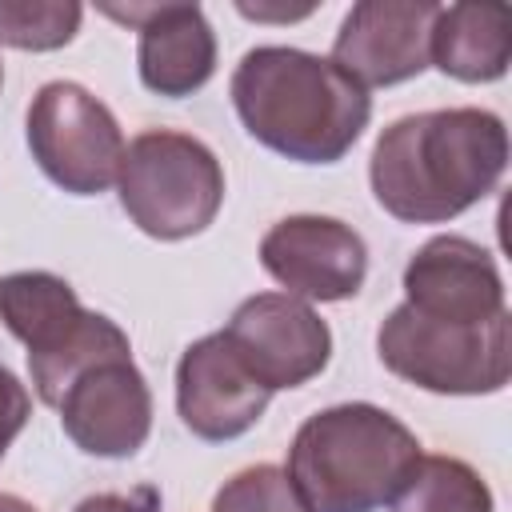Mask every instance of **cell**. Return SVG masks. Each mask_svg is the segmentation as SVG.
Instances as JSON below:
<instances>
[{"mask_svg": "<svg viewBox=\"0 0 512 512\" xmlns=\"http://www.w3.org/2000/svg\"><path fill=\"white\" fill-rule=\"evenodd\" d=\"M72 512H160V492H156V488H136V492H96V496H84Z\"/></svg>", "mask_w": 512, "mask_h": 512, "instance_id": "obj_20", "label": "cell"}, {"mask_svg": "<svg viewBox=\"0 0 512 512\" xmlns=\"http://www.w3.org/2000/svg\"><path fill=\"white\" fill-rule=\"evenodd\" d=\"M84 8L72 0H0V44L20 52L64 48L80 28Z\"/></svg>", "mask_w": 512, "mask_h": 512, "instance_id": "obj_17", "label": "cell"}, {"mask_svg": "<svg viewBox=\"0 0 512 512\" xmlns=\"http://www.w3.org/2000/svg\"><path fill=\"white\" fill-rule=\"evenodd\" d=\"M240 124L296 164H336L372 120V96L328 56L260 44L232 72Z\"/></svg>", "mask_w": 512, "mask_h": 512, "instance_id": "obj_2", "label": "cell"}, {"mask_svg": "<svg viewBox=\"0 0 512 512\" xmlns=\"http://www.w3.org/2000/svg\"><path fill=\"white\" fill-rule=\"evenodd\" d=\"M32 416V396L28 388L20 384V376L12 368L0 364V460L8 452V444L20 436V428L28 424Z\"/></svg>", "mask_w": 512, "mask_h": 512, "instance_id": "obj_19", "label": "cell"}, {"mask_svg": "<svg viewBox=\"0 0 512 512\" xmlns=\"http://www.w3.org/2000/svg\"><path fill=\"white\" fill-rule=\"evenodd\" d=\"M508 168V128L488 108H432L392 120L372 148L376 204L404 224H444L480 204Z\"/></svg>", "mask_w": 512, "mask_h": 512, "instance_id": "obj_1", "label": "cell"}, {"mask_svg": "<svg viewBox=\"0 0 512 512\" xmlns=\"http://www.w3.org/2000/svg\"><path fill=\"white\" fill-rule=\"evenodd\" d=\"M264 272L296 300H352L368 276L364 236L336 216H284L260 240Z\"/></svg>", "mask_w": 512, "mask_h": 512, "instance_id": "obj_9", "label": "cell"}, {"mask_svg": "<svg viewBox=\"0 0 512 512\" xmlns=\"http://www.w3.org/2000/svg\"><path fill=\"white\" fill-rule=\"evenodd\" d=\"M404 304L448 324H484L508 312L492 252L456 232L432 236L404 264Z\"/></svg>", "mask_w": 512, "mask_h": 512, "instance_id": "obj_13", "label": "cell"}, {"mask_svg": "<svg viewBox=\"0 0 512 512\" xmlns=\"http://www.w3.org/2000/svg\"><path fill=\"white\" fill-rule=\"evenodd\" d=\"M248 372L268 388H300L332 360V332L308 300L288 292H256L236 304L220 328Z\"/></svg>", "mask_w": 512, "mask_h": 512, "instance_id": "obj_8", "label": "cell"}, {"mask_svg": "<svg viewBox=\"0 0 512 512\" xmlns=\"http://www.w3.org/2000/svg\"><path fill=\"white\" fill-rule=\"evenodd\" d=\"M376 352L384 368L436 396H492L512 376V316L500 312L484 324H448L396 304L380 332Z\"/></svg>", "mask_w": 512, "mask_h": 512, "instance_id": "obj_6", "label": "cell"}, {"mask_svg": "<svg viewBox=\"0 0 512 512\" xmlns=\"http://www.w3.org/2000/svg\"><path fill=\"white\" fill-rule=\"evenodd\" d=\"M0 320L28 348L32 388L48 408L64 400L80 372L132 356L128 332L116 320L88 312L76 288L56 272L36 268L0 276Z\"/></svg>", "mask_w": 512, "mask_h": 512, "instance_id": "obj_4", "label": "cell"}, {"mask_svg": "<svg viewBox=\"0 0 512 512\" xmlns=\"http://www.w3.org/2000/svg\"><path fill=\"white\" fill-rule=\"evenodd\" d=\"M28 148L52 184L100 196L116 184L128 144L104 100L76 80H48L28 104Z\"/></svg>", "mask_w": 512, "mask_h": 512, "instance_id": "obj_7", "label": "cell"}, {"mask_svg": "<svg viewBox=\"0 0 512 512\" xmlns=\"http://www.w3.org/2000/svg\"><path fill=\"white\" fill-rule=\"evenodd\" d=\"M0 84H4V64H0Z\"/></svg>", "mask_w": 512, "mask_h": 512, "instance_id": "obj_22", "label": "cell"}, {"mask_svg": "<svg viewBox=\"0 0 512 512\" xmlns=\"http://www.w3.org/2000/svg\"><path fill=\"white\" fill-rule=\"evenodd\" d=\"M0 512H36V508L16 492H0Z\"/></svg>", "mask_w": 512, "mask_h": 512, "instance_id": "obj_21", "label": "cell"}, {"mask_svg": "<svg viewBox=\"0 0 512 512\" xmlns=\"http://www.w3.org/2000/svg\"><path fill=\"white\" fill-rule=\"evenodd\" d=\"M512 20L496 4H448L432 20L428 64L464 84H488L508 72Z\"/></svg>", "mask_w": 512, "mask_h": 512, "instance_id": "obj_15", "label": "cell"}, {"mask_svg": "<svg viewBox=\"0 0 512 512\" xmlns=\"http://www.w3.org/2000/svg\"><path fill=\"white\" fill-rule=\"evenodd\" d=\"M212 512H304V504L296 500L284 468L252 464L224 480V488L212 500Z\"/></svg>", "mask_w": 512, "mask_h": 512, "instance_id": "obj_18", "label": "cell"}, {"mask_svg": "<svg viewBox=\"0 0 512 512\" xmlns=\"http://www.w3.org/2000/svg\"><path fill=\"white\" fill-rule=\"evenodd\" d=\"M68 440L104 460H124L144 448L152 432V392L132 356L104 360L80 372L56 404Z\"/></svg>", "mask_w": 512, "mask_h": 512, "instance_id": "obj_12", "label": "cell"}, {"mask_svg": "<svg viewBox=\"0 0 512 512\" xmlns=\"http://www.w3.org/2000/svg\"><path fill=\"white\" fill-rule=\"evenodd\" d=\"M120 208L152 240H188L204 232L224 204V168L216 152L172 128L140 132L120 160Z\"/></svg>", "mask_w": 512, "mask_h": 512, "instance_id": "obj_5", "label": "cell"}, {"mask_svg": "<svg viewBox=\"0 0 512 512\" xmlns=\"http://www.w3.org/2000/svg\"><path fill=\"white\" fill-rule=\"evenodd\" d=\"M140 32L136 68L148 92L180 100L200 92L216 72V32L200 4H128L104 8Z\"/></svg>", "mask_w": 512, "mask_h": 512, "instance_id": "obj_14", "label": "cell"}, {"mask_svg": "<svg viewBox=\"0 0 512 512\" xmlns=\"http://www.w3.org/2000/svg\"><path fill=\"white\" fill-rule=\"evenodd\" d=\"M420 440L392 412L352 400L308 416L288 444V484L304 512H376L420 460Z\"/></svg>", "mask_w": 512, "mask_h": 512, "instance_id": "obj_3", "label": "cell"}, {"mask_svg": "<svg viewBox=\"0 0 512 512\" xmlns=\"http://www.w3.org/2000/svg\"><path fill=\"white\" fill-rule=\"evenodd\" d=\"M272 392L248 372L224 332L192 340L176 364V412L208 444L244 436L268 408Z\"/></svg>", "mask_w": 512, "mask_h": 512, "instance_id": "obj_11", "label": "cell"}, {"mask_svg": "<svg viewBox=\"0 0 512 512\" xmlns=\"http://www.w3.org/2000/svg\"><path fill=\"white\" fill-rule=\"evenodd\" d=\"M436 12L440 4L432 0H360L348 8L328 60L364 92L404 84L428 68Z\"/></svg>", "mask_w": 512, "mask_h": 512, "instance_id": "obj_10", "label": "cell"}, {"mask_svg": "<svg viewBox=\"0 0 512 512\" xmlns=\"http://www.w3.org/2000/svg\"><path fill=\"white\" fill-rule=\"evenodd\" d=\"M392 512H492V492L472 464L456 456H420L392 496Z\"/></svg>", "mask_w": 512, "mask_h": 512, "instance_id": "obj_16", "label": "cell"}]
</instances>
